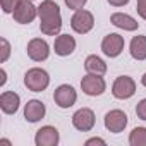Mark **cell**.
I'll return each mask as SVG.
<instances>
[{
    "label": "cell",
    "instance_id": "obj_17",
    "mask_svg": "<svg viewBox=\"0 0 146 146\" xmlns=\"http://www.w3.org/2000/svg\"><path fill=\"white\" fill-rule=\"evenodd\" d=\"M131 57L136 60H146V36H134L129 45Z\"/></svg>",
    "mask_w": 146,
    "mask_h": 146
},
{
    "label": "cell",
    "instance_id": "obj_25",
    "mask_svg": "<svg viewBox=\"0 0 146 146\" xmlns=\"http://www.w3.org/2000/svg\"><path fill=\"white\" fill-rule=\"evenodd\" d=\"M107 2L113 7H122V5H127L129 4V0H107Z\"/></svg>",
    "mask_w": 146,
    "mask_h": 146
},
{
    "label": "cell",
    "instance_id": "obj_14",
    "mask_svg": "<svg viewBox=\"0 0 146 146\" xmlns=\"http://www.w3.org/2000/svg\"><path fill=\"white\" fill-rule=\"evenodd\" d=\"M53 48H55V53L60 55V57H67L70 55L72 52L76 50V40L69 36V35H60L55 38V43H53Z\"/></svg>",
    "mask_w": 146,
    "mask_h": 146
},
{
    "label": "cell",
    "instance_id": "obj_11",
    "mask_svg": "<svg viewBox=\"0 0 146 146\" xmlns=\"http://www.w3.org/2000/svg\"><path fill=\"white\" fill-rule=\"evenodd\" d=\"M127 125V115L122 112V110H110L107 115H105V127L117 134V132H122Z\"/></svg>",
    "mask_w": 146,
    "mask_h": 146
},
{
    "label": "cell",
    "instance_id": "obj_9",
    "mask_svg": "<svg viewBox=\"0 0 146 146\" xmlns=\"http://www.w3.org/2000/svg\"><path fill=\"white\" fill-rule=\"evenodd\" d=\"M28 57L35 62H43L48 58L50 55V46L45 40L41 38H33L29 43H28Z\"/></svg>",
    "mask_w": 146,
    "mask_h": 146
},
{
    "label": "cell",
    "instance_id": "obj_13",
    "mask_svg": "<svg viewBox=\"0 0 146 146\" xmlns=\"http://www.w3.org/2000/svg\"><path fill=\"white\" fill-rule=\"evenodd\" d=\"M45 103L40 102V100H29L24 107V117L28 122H38L45 117Z\"/></svg>",
    "mask_w": 146,
    "mask_h": 146
},
{
    "label": "cell",
    "instance_id": "obj_16",
    "mask_svg": "<svg viewBox=\"0 0 146 146\" xmlns=\"http://www.w3.org/2000/svg\"><path fill=\"white\" fill-rule=\"evenodd\" d=\"M110 23H112L113 26L124 29V31H136L137 26H139V23H137L134 17H131V16H127V14H122V12H115V14H112Z\"/></svg>",
    "mask_w": 146,
    "mask_h": 146
},
{
    "label": "cell",
    "instance_id": "obj_26",
    "mask_svg": "<svg viewBox=\"0 0 146 146\" xmlns=\"http://www.w3.org/2000/svg\"><path fill=\"white\" fill-rule=\"evenodd\" d=\"M91 144H105V141L100 139V137H91V139L86 141V146H91Z\"/></svg>",
    "mask_w": 146,
    "mask_h": 146
},
{
    "label": "cell",
    "instance_id": "obj_20",
    "mask_svg": "<svg viewBox=\"0 0 146 146\" xmlns=\"http://www.w3.org/2000/svg\"><path fill=\"white\" fill-rule=\"evenodd\" d=\"M21 2H23V0H0V5H2V11L5 14H12L19 7Z\"/></svg>",
    "mask_w": 146,
    "mask_h": 146
},
{
    "label": "cell",
    "instance_id": "obj_5",
    "mask_svg": "<svg viewBox=\"0 0 146 146\" xmlns=\"http://www.w3.org/2000/svg\"><path fill=\"white\" fill-rule=\"evenodd\" d=\"M95 112L91 108H81L72 115V125L81 132H90L95 127Z\"/></svg>",
    "mask_w": 146,
    "mask_h": 146
},
{
    "label": "cell",
    "instance_id": "obj_19",
    "mask_svg": "<svg viewBox=\"0 0 146 146\" xmlns=\"http://www.w3.org/2000/svg\"><path fill=\"white\" fill-rule=\"evenodd\" d=\"M129 144L131 146H146V127L132 129V132L129 136Z\"/></svg>",
    "mask_w": 146,
    "mask_h": 146
},
{
    "label": "cell",
    "instance_id": "obj_23",
    "mask_svg": "<svg viewBox=\"0 0 146 146\" xmlns=\"http://www.w3.org/2000/svg\"><path fill=\"white\" fill-rule=\"evenodd\" d=\"M0 43H2V57H0V62H5L9 58V53H11V45L5 38L0 40Z\"/></svg>",
    "mask_w": 146,
    "mask_h": 146
},
{
    "label": "cell",
    "instance_id": "obj_4",
    "mask_svg": "<svg viewBox=\"0 0 146 146\" xmlns=\"http://www.w3.org/2000/svg\"><path fill=\"white\" fill-rule=\"evenodd\" d=\"M136 93V83L129 76H120L113 81L112 86V95L119 100H127Z\"/></svg>",
    "mask_w": 146,
    "mask_h": 146
},
{
    "label": "cell",
    "instance_id": "obj_2",
    "mask_svg": "<svg viewBox=\"0 0 146 146\" xmlns=\"http://www.w3.org/2000/svg\"><path fill=\"white\" fill-rule=\"evenodd\" d=\"M24 84L29 91H35V93H40L43 90L48 88L50 84V76L45 69H40V67H33L29 69L26 74H24Z\"/></svg>",
    "mask_w": 146,
    "mask_h": 146
},
{
    "label": "cell",
    "instance_id": "obj_12",
    "mask_svg": "<svg viewBox=\"0 0 146 146\" xmlns=\"http://www.w3.org/2000/svg\"><path fill=\"white\" fill-rule=\"evenodd\" d=\"M35 143H36V146H55V144H58V131L52 125H45V127L38 129Z\"/></svg>",
    "mask_w": 146,
    "mask_h": 146
},
{
    "label": "cell",
    "instance_id": "obj_10",
    "mask_svg": "<svg viewBox=\"0 0 146 146\" xmlns=\"http://www.w3.org/2000/svg\"><path fill=\"white\" fill-rule=\"evenodd\" d=\"M16 23L19 24H29L36 16H38V7H35L31 4V0H23L19 4V7L12 12Z\"/></svg>",
    "mask_w": 146,
    "mask_h": 146
},
{
    "label": "cell",
    "instance_id": "obj_27",
    "mask_svg": "<svg viewBox=\"0 0 146 146\" xmlns=\"http://www.w3.org/2000/svg\"><path fill=\"white\" fill-rule=\"evenodd\" d=\"M0 74H2V81H0V84H5V70L2 69V72H0Z\"/></svg>",
    "mask_w": 146,
    "mask_h": 146
},
{
    "label": "cell",
    "instance_id": "obj_28",
    "mask_svg": "<svg viewBox=\"0 0 146 146\" xmlns=\"http://www.w3.org/2000/svg\"><path fill=\"white\" fill-rule=\"evenodd\" d=\"M141 83H143V86L146 88V72H144V74H143V78H141Z\"/></svg>",
    "mask_w": 146,
    "mask_h": 146
},
{
    "label": "cell",
    "instance_id": "obj_1",
    "mask_svg": "<svg viewBox=\"0 0 146 146\" xmlns=\"http://www.w3.org/2000/svg\"><path fill=\"white\" fill-rule=\"evenodd\" d=\"M38 16H40V29L41 33L53 36L60 31L62 28V16L60 9L53 0H45L38 7Z\"/></svg>",
    "mask_w": 146,
    "mask_h": 146
},
{
    "label": "cell",
    "instance_id": "obj_15",
    "mask_svg": "<svg viewBox=\"0 0 146 146\" xmlns=\"http://www.w3.org/2000/svg\"><path fill=\"white\" fill-rule=\"evenodd\" d=\"M19 95L14 91H4L0 95V108L4 110V113H16L19 108Z\"/></svg>",
    "mask_w": 146,
    "mask_h": 146
},
{
    "label": "cell",
    "instance_id": "obj_21",
    "mask_svg": "<svg viewBox=\"0 0 146 146\" xmlns=\"http://www.w3.org/2000/svg\"><path fill=\"white\" fill-rule=\"evenodd\" d=\"M88 2V0H65V5L72 11H79L84 7V4Z\"/></svg>",
    "mask_w": 146,
    "mask_h": 146
},
{
    "label": "cell",
    "instance_id": "obj_3",
    "mask_svg": "<svg viewBox=\"0 0 146 146\" xmlns=\"http://www.w3.org/2000/svg\"><path fill=\"white\" fill-rule=\"evenodd\" d=\"M93 26H95V17H93V14L90 11H84V9L76 11V14L70 19V28L79 35L90 33L93 29Z\"/></svg>",
    "mask_w": 146,
    "mask_h": 146
},
{
    "label": "cell",
    "instance_id": "obj_18",
    "mask_svg": "<svg viewBox=\"0 0 146 146\" xmlns=\"http://www.w3.org/2000/svg\"><path fill=\"white\" fill-rule=\"evenodd\" d=\"M84 69L88 74H98V76H103L107 72V64L98 57V55H90L86 60H84Z\"/></svg>",
    "mask_w": 146,
    "mask_h": 146
},
{
    "label": "cell",
    "instance_id": "obj_22",
    "mask_svg": "<svg viewBox=\"0 0 146 146\" xmlns=\"http://www.w3.org/2000/svg\"><path fill=\"white\" fill-rule=\"evenodd\" d=\"M136 115H137L141 120H146V98L141 100V102L136 105Z\"/></svg>",
    "mask_w": 146,
    "mask_h": 146
},
{
    "label": "cell",
    "instance_id": "obj_24",
    "mask_svg": "<svg viewBox=\"0 0 146 146\" xmlns=\"http://www.w3.org/2000/svg\"><path fill=\"white\" fill-rule=\"evenodd\" d=\"M136 11H137V14H139L143 19H146V0H137Z\"/></svg>",
    "mask_w": 146,
    "mask_h": 146
},
{
    "label": "cell",
    "instance_id": "obj_8",
    "mask_svg": "<svg viewBox=\"0 0 146 146\" xmlns=\"http://www.w3.org/2000/svg\"><path fill=\"white\" fill-rule=\"evenodd\" d=\"M53 100H55V103H57L60 108H70L72 105L76 103V100H78V93H76V90L72 88V86L62 84V86H58V88L55 90Z\"/></svg>",
    "mask_w": 146,
    "mask_h": 146
},
{
    "label": "cell",
    "instance_id": "obj_6",
    "mask_svg": "<svg viewBox=\"0 0 146 146\" xmlns=\"http://www.w3.org/2000/svg\"><path fill=\"white\" fill-rule=\"evenodd\" d=\"M105 88H107L105 79L98 74H88L81 79V90L88 96H100L105 91Z\"/></svg>",
    "mask_w": 146,
    "mask_h": 146
},
{
    "label": "cell",
    "instance_id": "obj_7",
    "mask_svg": "<svg viewBox=\"0 0 146 146\" xmlns=\"http://www.w3.org/2000/svg\"><path fill=\"white\" fill-rule=\"evenodd\" d=\"M102 50H103V53H105L107 57H110V58L119 57V55L122 53V50H124V38H122L120 35H117V33L107 35V36L103 38V41H102Z\"/></svg>",
    "mask_w": 146,
    "mask_h": 146
}]
</instances>
